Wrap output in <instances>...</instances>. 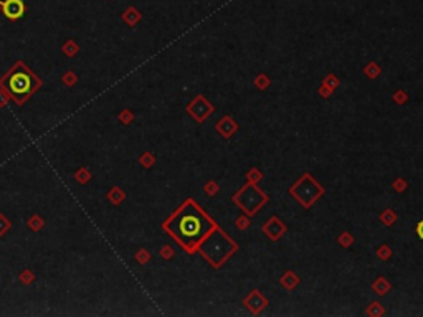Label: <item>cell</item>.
<instances>
[{"label": "cell", "instance_id": "cell-1", "mask_svg": "<svg viewBox=\"0 0 423 317\" xmlns=\"http://www.w3.org/2000/svg\"><path fill=\"white\" fill-rule=\"evenodd\" d=\"M162 228L175 243L192 255L199 251V246L215 230L217 223L192 198H188L164 222Z\"/></svg>", "mask_w": 423, "mask_h": 317}, {"label": "cell", "instance_id": "cell-2", "mask_svg": "<svg viewBox=\"0 0 423 317\" xmlns=\"http://www.w3.org/2000/svg\"><path fill=\"white\" fill-rule=\"evenodd\" d=\"M40 86H42V79L23 61L14 63V66L0 78V90L18 106H22Z\"/></svg>", "mask_w": 423, "mask_h": 317}, {"label": "cell", "instance_id": "cell-3", "mask_svg": "<svg viewBox=\"0 0 423 317\" xmlns=\"http://www.w3.org/2000/svg\"><path fill=\"white\" fill-rule=\"evenodd\" d=\"M236 250H238V244L219 226L199 246L200 255L210 263L212 268H220Z\"/></svg>", "mask_w": 423, "mask_h": 317}, {"label": "cell", "instance_id": "cell-4", "mask_svg": "<svg viewBox=\"0 0 423 317\" xmlns=\"http://www.w3.org/2000/svg\"><path fill=\"white\" fill-rule=\"evenodd\" d=\"M235 198H247V202H241L238 205L240 208H243L245 211H248V215H253L258 208L266 202V196L253 185H247L245 188H241L238 194L235 195Z\"/></svg>", "mask_w": 423, "mask_h": 317}, {"label": "cell", "instance_id": "cell-5", "mask_svg": "<svg viewBox=\"0 0 423 317\" xmlns=\"http://www.w3.org/2000/svg\"><path fill=\"white\" fill-rule=\"evenodd\" d=\"M0 9L9 20H18L25 15V3L23 0H0Z\"/></svg>", "mask_w": 423, "mask_h": 317}, {"label": "cell", "instance_id": "cell-6", "mask_svg": "<svg viewBox=\"0 0 423 317\" xmlns=\"http://www.w3.org/2000/svg\"><path fill=\"white\" fill-rule=\"evenodd\" d=\"M123 18L126 20L129 25H134V23L141 18V15H139V12L136 10V9H127V10L123 14Z\"/></svg>", "mask_w": 423, "mask_h": 317}, {"label": "cell", "instance_id": "cell-7", "mask_svg": "<svg viewBox=\"0 0 423 317\" xmlns=\"http://www.w3.org/2000/svg\"><path fill=\"white\" fill-rule=\"evenodd\" d=\"M417 235L420 236V238L423 240V220H422L420 223L417 225Z\"/></svg>", "mask_w": 423, "mask_h": 317}]
</instances>
